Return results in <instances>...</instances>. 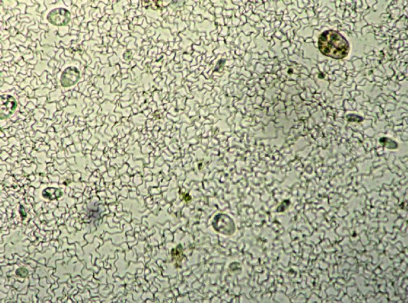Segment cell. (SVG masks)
I'll use <instances>...</instances> for the list:
<instances>
[{"mask_svg":"<svg viewBox=\"0 0 408 303\" xmlns=\"http://www.w3.org/2000/svg\"><path fill=\"white\" fill-rule=\"evenodd\" d=\"M318 44L322 54L334 59L345 58L350 51L348 41L340 33L333 30L324 31L319 37Z\"/></svg>","mask_w":408,"mask_h":303,"instance_id":"cell-1","label":"cell"},{"mask_svg":"<svg viewBox=\"0 0 408 303\" xmlns=\"http://www.w3.org/2000/svg\"><path fill=\"white\" fill-rule=\"evenodd\" d=\"M214 229L218 232L225 235H231L235 232V224L230 217L220 215L216 217L213 223Z\"/></svg>","mask_w":408,"mask_h":303,"instance_id":"cell-2","label":"cell"},{"mask_svg":"<svg viewBox=\"0 0 408 303\" xmlns=\"http://www.w3.org/2000/svg\"><path fill=\"white\" fill-rule=\"evenodd\" d=\"M70 11L64 8H57L50 11L47 18L52 24L57 26H63L70 22Z\"/></svg>","mask_w":408,"mask_h":303,"instance_id":"cell-3","label":"cell"},{"mask_svg":"<svg viewBox=\"0 0 408 303\" xmlns=\"http://www.w3.org/2000/svg\"><path fill=\"white\" fill-rule=\"evenodd\" d=\"M17 103L15 99L10 95H3L0 101V117L1 119L8 118L15 112Z\"/></svg>","mask_w":408,"mask_h":303,"instance_id":"cell-4","label":"cell"},{"mask_svg":"<svg viewBox=\"0 0 408 303\" xmlns=\"http://www.w3.org/2000/svg\"><path fill=\"white\" fill-rule=\"evenodd\" d=\"M79 78V69L75 67H68L62 73L61 84L64 87L72 86L78 82Z\"/></svg>","mask_w":408,"mask_h":303,"instance_id":"cell-5","label":"cell"},{"mask_svg":"<svg viewBox=\"0 0 408 303\" xmlns=\"http://www.w3.org/2000/svg\"><path fill=\"white\" fill-rule=\"evenodd\" d=\"M380 142L383 146L388 148V149H397L398 147V144L395 141L388 138L383 137L380 138Z\"/></svg>","mask_w":408,"mask_h":303,"instance_id":"cell-6","label":"cell"},{"mask_svg":"<svg viewBox=\"0 0 408 303\" xmlns=\"http://www.w3.org/2000/svg\"><path fill=\"white\" fill-rule=\"evenodd\" d=\"M347 119L350 122H361L363 121V118L359 116V115L351 114L347 115Z\"/></svg>","mask_w":408,"mask_h":303,"instance_id":"cell-7","label":"cell"},{"mask_svg":"<svg viewBox=\"0 0 408 303\" xmlns=\"http://www.w3.org/2000/svg\"><path fill=\"white\" fill-rule=\"evenodd\" d=\"M18 271H19V272H20V274H19V273H18V274H17V275H19V276L24 277V275H23L22 274H24L25 275V277L26 276V275L27 274V271L26 270H25V269H19V270H18Z\"/></svg>","mask_w":408,"mask_h":303,"instance_id":"cell-8","label":"cell"}]
</instances>
